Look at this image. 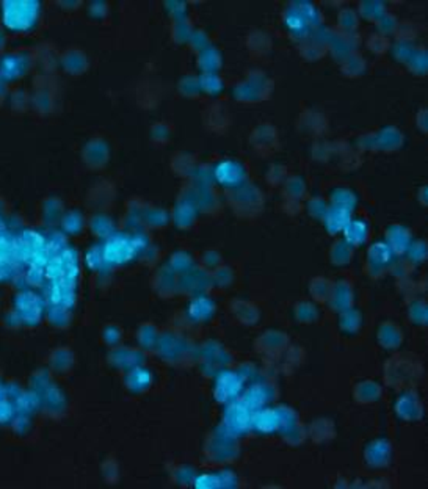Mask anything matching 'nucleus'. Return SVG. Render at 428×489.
<instances>
[{"instance_id": "obj_1", "label": "nucleus", "mask_w": 428, "mask_h": 489, "mask_svg": "<svg viewBox=\"0 0 428 489\" xmlns=\"http://www.w3.org/2000/svg\"><path fill=\"white\" fill-rule=\"evenodd\" d=\"M425 366L417 354L411 352H395L383 364L385 387L394 392L417 389L424 380Z\"/></svg>"}, {"instance_id": "obj_2", "label": "nucleus", "mask_w": 428, "mask_h": 489, "mask_svg": "<svg viewBox=\"0 0 428 489\" xmlns=\"http://www.w3.org/2000/svg\"><path fill=\"white\" fill-rule=\"evenodd\" d=\"M223 201L235 218L254 221L265 212L267 196L258 184L243 182L223 191Z\"/></svg>"}, {"instance_id": "obj_3", "label": "nucleus", "mask_w": 428, "mask_h": 489, "mask_svg": "<svg viewBox=\"0 0 428 489\" xmlns=\"http://www.w3.org/2000/svg\"><path fill=\"white\" fill-rule=\"evenodd\" d=\"M177 200L188 202L198 215L207 218H219L226 207L223 195H220L212 182H200L196 179L186 182Z\"/></svg>"}, {"instance_id": "obj_4", "label": "nucleus", "mask_w": 428, "mask_h": 489, "mask_svg": "<svg viewBox=\"0 0 428 489\" xmlns=\"http://www.w3.org/2000/svg\"><path fill=\"white\" fill-rule=\"evenodd\" d=\"M276 82L262 69H248L233 87V99L240 105H259L273 97Z\"/></svg>"}, {"instance_id": "obj_5", "label": "nucleus", "mask_w": 428, "mask_h": 489, "mask_svg": "<svg viewBox=\"0 0 428 489\" xmlns=\"http://www.w3.org/2000/svg\"><path fill=\"white\" fill-rule=\"evenodd\" d=\"M248 146L262 160H268L279 154L282 148L279 128L272 121L256 124L248 135Z\"/></svg>"}, {"instance_id": "obj_6", "label": "nucleus", "mask_w": 428, "mask_h": 489, "mask_svg": "<svg viewBox=\"0 0 428 489\" xmlns=\"http://www.w3.org/2000/svg\"><path fill=\"white\" fill-rule=\"evenodd\" d=\"M157 347L163 350L165 356L170 364L177 367H190L193 366L196 359V345L195 342L190 339L188 336L171 331L165 336L159 337V343Z\"/></svg>"}, {"instance_id": "obj_7", "label": "nucleus", "mask_w": 428, "mask_h": 489, "mask_svg": "<svg viewBox=\"0 0 428 489\" xmlns=\"http://www.w3.org/2000/svg\"><path fill=\"white\" fill-rule=\"evenodd\" d=\"M202 453L210 466H225L239 458L240 444L233 436L212 432L204 442Z\"/></svg>"}, {"instance_id": "obj_8", "label": "nucleus", "mask_w": 428, "mask_h": 489, "mask_svg": "<svg viewBox=\"0 0 428 489\" xmlns=\"http://www.w3.org/2000/svg\"><path fill=\"white\" fill-rule=\"evenodd\" d=\"M292 345V339L286 331L278 328H267L254 337L253 350L262 359L278 362L286 350Z\"/></svg>"}, {"instance_id": "obj_9", "label": "nucleus", "mask_w": 428, "mask_h": 489, "mask_svg": "<svg viewBox=\"0 0 428 489\" xmlns=\"http://www.w3.org/2000/svg\"><path fill=\"white\" fill-rule=\"evenodd\" d=\"M331 123H329V116L324 110L317 107H309L305 105L301 107L298 115L295 120V130L298 132V135L308 140H317V138H324L328 135Z\"/></svg>"}, {"instance_id": "obj_10", "label": "nucleus", "mask_w": 428, "mask_h": 489, "mask_svg": "<svg viewBox=\"0 0 428 489\" xmlns=\"http://www.w3.org/2000/svg\"><path fill=\"white\" fill-rule=\"evenodd\" d=\"M233 113L226 102L214 99L201 110V125L209 135L225 137L233 128Z\"/></svg>"}, {"instance_id": "obj_11", "label": "nucleus", "mask_w": 428, "mask_h": 489, "mask_svg": "<svg viewBox=\"0 0 428 489\" xmlns=\"http://www.w3.org/2000/svg\"><path fill=\"white\" fill-rule=\"evenodd\" d=\"M395 262V254L387 247L386 242L372 243L367 248V256L362 266V272L373 281H380L391 273V267Z\"/></svg>"}, {"instance_id": "obj_12", "label": "nucleus", "mask_w": 428, "mask_h": 489, "mask_svg": "<svg viewBox=\"0 0 428 489\" xmlns=\"http://www.w3.org/2000/svg\"><path fill=\"white\" fill-rule=\"evenodd\" d=\"M394 413L401 422L406 424H419L425 418V405L416 389L399 392L394 403Z\"/></svg>"}, {"instance_id": "obj_13", "label": "nucleus", "mask_w": 428, "mask_h": 489, "mask_svg": "<svg viewBox=\"0 0 428 489\" xmlns=\"http://www.w3.org/2000/svg\"><path fill=\"white\" fill-rule=\"evenodd\" d=\"M212 290L214 287L212 281H210V275L198 266L179 275V294H187L188 296H204L209 295Z\"/></svg>"}, {"instance_id": "obj_14", "label": "nucleus", "mask_w": 428, "mask_h": 489, "mask_svg": "<svg viewBox=\"0 0 428 489\" xmlns=\"http://www.w3.org/2000/svg\"><path fill=\"white\" fill-rule=\"evenodd\" d=\"M375 340H377L381 350H385L387 353H395L405 343V329L395 320L386 319L380 322V325L377 326Z\"/></svg>"}, {"instance_id": "obj_15", "label": "nucleus", "mask_w": 428, "mask_h": 489, "mask_svg": "<svg viewBox=\"0 0 428 489\" xmlns=\"http://www.w3.org/2000/svg\"><path fill=\"white\" fill-rule=\"evenodd\" d=\"M228 310L233 319L242 326L253 328L259 325L262 310L258 303L247 298H233L228 303Z\"/></svg>"}, {"instance_id": "obj_16", "label": "nucleus", "mask_w": 428, "mask_h": 489, "mask_svg": "<svg viewBox=\"0 0 428 489\" xmlns=\"http://www.w3.org/2000/svg\"><path fill=\"white\" fill-rule=\"evenodd\" d=\"M354 300H357V296H354L353 281L348 277H339L333 284L331 296H329L326 308L334 314H340L354 308Z\"/></svg>"}, {"instance_id": "obj_17", "label": "nucleus", "mask_w": 428, "mask_h": 489, "mask_svg": "<svg viewBox=\"0 0 428 489\" xmlns=\"http://www.w3.org/2000/svg\"><path fill=\"white\" fill-rule=\"evenodd\" d=\"M385 386L373 378L358 380L352 386V400L358 406H372L383 400Z\"/></svg>"}, {"instance_id": "obj_18", "label": "nucleus", "mask_w": 428, "mask_h": 489, "mask_svg": "<svg viewBox=\"0 0 428 489\" xmlns=\"http://www.w3.org/2000/svg\"><path fill=\"white\" fill-rule=\"evenodd\" d=\"M245 49L249 58L253 60H263L273 50V36L270 35L268 30L262 27H251L245 35Z\"/></svg>"}, {"instance_id": "obj_19", "label": "nucleus", "mask_w": 428, "mask_h": 489, "mask_svg": "<svg viewBox=\"0 0 428 489\" xmlns=\"http://www.w3.org/2000/svg\"><path fill=\"white\" fill-rule=\"evenodd\" d=\"M305 433L314 446H325L338 438V424L329 415H317L309 422Z\"/></svg>"}, {"instance_id": "obj_20", "label": "nucleus", "mask_w": 428, "mask_h": 489, "mask_svg": "<svg viewBox=\"0 0 428 489\" xmlns=\"http://www.w3.org/2000/svg\"><path fill=\"white\" fill-rule=\"evenodd\" d=\"M151 284H153L154 292L162 298L168 300L179 294V275L170 266H163L159 270H156Z\"/></svg>"}, {"instance_id": "obj_21", "label": "nucleus", "mask_w": 428, "mask_h": 489, "mask_svg": "<svg viewBox=\"0 0 428 489\" xmlns=\"http://www.w3.org/2000/svg\"><path fill=\"white\" fill-rule=\"evenodd\" d=\"M170 168L173 174L184 181H192L198 168H200V157L196 153H188V151H177L171 156Z\"/></svg>"}, {"instance_id": "obj_22", "label": "nucleus", "mask_w": 428, "mask_h": 489, "mask_svg": "<svg viewBox=\"0 0 428 489\" xmlns=\"http://www.w3.org/2000/svg\"><path fill=\"white\" fill-rule=\"evenodd\" d=\"M281 201L294 202V204H305L311 191H309V184L305 177L300 174H292L287 177L286 182L281 185Z\"/></svg>"}, {"instance_id": "obj_23", "label": "nucleus", "mask_w": 428, "mask_h": 489, "mask_svg": "<svg viewBox=\"0 0 428 489\" xmlns=\"http://www.w3.org/2000/svg\"><path fill=\"white\" fill-rule=\"evenodd\" d=\"M405 135L397 125H386L378 132H375V148L377 153L394 154L403 148Z\"/></svg>"}, {"instance_id": "obj_24", "label": "nucleus", "mask_w": 428, "mask_h": 489, "mask_svg": "<svg viewBox=\"0 0 428 489\" xmlns=\"http://www.w3.org/2000/svg\"><path fill=\"white\" fill-rule=\"evenodd\" d=\"M296 54L306 63H319L331 54V44L325 39L306 38L296 44Z\"/></svg>"}, {"instance_id": "obj_25", "label": "nucleus", "mask_w": 428, "mask_h": 489, "mask_svg": "<svg viewBox=\"0 0 428 489\" xmlns=\"http://www.w3.org/2000/svg\"><path fill=\"white\" fill-rule=\"evenodd\" d=\"M367 69H368L367 58L358 49L347 52V54L340 58V63H339L340 76H344L345 78H350V81L361 78L366 74Z\"/></svg>"}, {"instance_id": "obj_26", "label": "nucleus", "mask_w": 428, "mask_h": 489, "mask_svg": "<svg viewBox=\"0 0 428 489\" xmlns=\"http://www.w3.org/2000/svg\"><path fill=\"white\" fill-rule=\"evenodd\" d=\"M413 240L411 230L401 224H391L389 228H386V243L392 249L395 257L405 254Z\"/></svg>"}, {"instance_id": "obj_27", "label": "nucleus", "mask_w": 428, "mask_h": 489, "mask_svg": "<svg viewBox=\"0 0 428 489\" xmlns=\"http://www.w3.org/2000/svg\"><path fill=\"white\" fill-rule=\"evenodd\" d=\"M334 280L324 275L312 276L308 282V295L309 300H312L317 306H326L331 296Z\"/></svg>"}, {"instance_id": "obj_28", "label": "nucleus", "mask_w": 428, "mask_h": 489, "mask_svg": "<svg viewBox=\"0 0 428 489\" xmlns=\"http://www.w3.org/2000/svg\"><path fill=\"white\" fill-rule=\"evenodd\" d=\"M354 257V248L348 243L344 237H336L331 247L328 249V261L334 267H347L350 266Z\"/></svg>"}, {"instance_id": "obj_29", "label": "nucleus", "mask_w": 428, "mask_h": 489, "mask_svg": "<svg viewBox=\"0 0 428 489\" xmlns=\"http://www.w3.org/2000/svg\"><path fill=\"white\" fill-rule=\"evenodd\" d=\"M406 317L414 326L425 328L428 323V303L420 295H411L406 298Z\"/></svg>"}, {"instance_id": "obj_30", "label": "nucleus", "mask_w": 428, "mask_h": 489, "mask_svg": "<svg viewBox=\"0 0 428 489\" xmlns=\"http://www.w3.org/2000/svg\"><path fill=\"white\" fill-rule=\"evenodd\" d=\"M366 460L372 467H386L391 462V442L377 439L368 444Z\"/></svg>"}, {"instance_id": "obj_31", "label": "nucleus", "mask_w": 428, "mask_h": 489, "mask_svg": "<svg viewBox=\"0 0 428 489\" xmlns=\"http://www.w3.org/2000/svg\"><path fill=\"white\" fill-rule=\"evenodd\" d=\"M361 25V18L358 15L357 8L353 6H344L338 11V16H336V29L340 35H354L359 30Z\"/></svg>"}, {"instance_id": "obj_32", "label": "nucleus", "mask_w": 428, "mask_h": 489, "mask_svg": "<svg viewBox=\"0 0 428 489\" xmlns=\"http://www.w3.org/2000/svg\"><path fill=\"white\" fill-rule=\"evenodd\" d=\"M342 233H344V239L350 243L353 248L367 243L368 237H371L368 224L366 221H362L361 218H357V220H348L344 229H342Z\"/></svg>"}, {"instance_id": "obj_33", "label": "nucleus", "mask_w": 428, "mask_h": 489, "mask_svg": "<svg viewBox=\"0 0 428 489\" xmlns=\"http://www.w3.org/2000/svg\"><path fill=\"white\" fill-rule=\"evenodd\" d=\"M294 319L298 325H315L320 320V310L312 300H300L294 305Z\"/></svg>"}, {"instance_id": "obj_34", "label": "nucleus", "mask_w": 428, "mask_h": 489, "mask_svg": "<svg viewBox=\"0 0 428 489\" xmlns=\"http://www.w3.org/2000/svg\"><path fill=\"white\" fill-rule=\"evenodd\" d=\"M419 36L420 27L416 22L410 21V19H400L391 39L397 41L400 46H411L417 41Z\"/></svg>"}, {"instance_id": "obj_35", "label": "nucleus", "mask_w": 428, "mask_h": 489, "mask_svg": "<svg viewBox=\"0 0 428 489\" xmlns=\"http://www.w3.org/2000/svg\"><path fill=\"white\" fill-rule=\"evenodd\" d=\"M85 160L91 168L99 170L105 167V163L109 162V148L102 140L95 138L88 143L87 149H85Z\"/></svg>"}, {"instance_id": "obj_36", "label": "nucleus", "mask_w": 428, "mask_h": 489, "mask_svg": "<svg viewBox=\"0 0 428 489\" xmlns=\"http://www.w3.org/2000/svg\"><path fill=\"white\" fill-rule=\"evenodd\" d=\"M338 326L344 334H357L364 325V315L357 306L338 314Z\"/></svg>"}, {"instance_id": "obj_37", "label": "nucleus", "mask_w": 428, "mask_h": 489, "mask_svg": "<svg viewBox=\"0 0 428 489\" xmlns=\"http://www.w3.org/2000/svg\"><path fill=\"white\" fill-rule=\"evenodd\" d=\"M210 281H212V287L221 292L233 289L237 281V272L233 266H229L228 262L223 263L215 272L210 273Z\"/></svg>"}, {"instance_id": "obj_38", "label": "nucleus", "mask_w": 428, "mask_h": 489, "mask_svg": "<svg viewBox=\"0 0 428 489\" xmlns=\"http://www.w3.org/2000/svg\"><path fill=\"white\" fill-rule=\"evenodd\" d=\"M221 63V54L214 46L198 54V68L201 69V74H219Z\"/></svg>"}, {"instance_id": "obj_39", "label": "nucleus", "mask_w": 428, "mask_h": 489, "mask_svg": "<svg viewBox=\"0 0 428 489\" xmlns=\"http://www.w3.org/2000/svg\"><path fill=\"white\" fill-rule=\"evenodd\" d=\"M196 266L202 268L204 272H207L209 275L215 272L216 268H219L220 266H223V263L226 262L225 259V256H223V253L220 249H216V248H206V249H202L200 254H198L196 257Z\"/></svg>"}, {"instance_id": "obj_40", "label": "nucleus", "mask_w": 428, "mask_h": 489, "mask_svg": "<svg viewBox=\"0 0 428 489\" xmlns=\"http://www.w3.org/2000/svg\"><path fill=\"white\" fill-rule=\"evenodd\" d=\"M366 49L375 57H386L392 49V39L389 36L381 35L378 32L368 33L364 39Z\"/></svg>"}, {"instance_id": "obj_41", "label": "nucleus", "mask_w": 428, "mask_h": 489, "mask_svg": "<svg viewBox=\"0 0 428 489\" xmlns=\"http://www.w3.org/2000/svg\"><path fill=\"white\" fill-rule=\"evenodd\" d=\"M289 176H291L289 165L282 162H273L268 165L265 174H263V181H265L270 188H281V185L286 182Z\"/></svg>"}, {"instance_id": "obj_42", "label": "nucleus", "mask_w": 428, "mask_h": 489, "mask_svg": "<svg viewBox=\"0 0 428 489\" xmlns=\"http://www.w3.org/2000/svg\"><path fill=\"white\" fill-rule=\"evenodd\" d=\"M174 223L177 224V228L188 230L196 226L198 223V212L190 206L188 202L177 200L176 206V214H174Z\"/></svg>"}, {"instance_id": "obj_43", "label": "nucleus", "mask_w": 428, "mask_h": 489, "mask_svg": "<svg viewBox=\"0 0 428 489\" xmlns=\"http://www.w3.org/2000/svg\"><path fill=\"white\" fill-rule=\"evenodd\" d=\"M177 91L179 95L190 101H198V99L202 97V88H201V81L200 76L196 74H186L179 78V83H177Z\"/></svg>"}, {"instance_id": "obj_44", "label": "nucleus", "mask_w": 428, "mask_h": 489, "mask_svg": "<svg viewBox=\"0 0 428 489\" xmlns=\"http://www.w3.org/2000/svg\"><path fill=\"white\" fill-rule=\"evenodd\" d=\"M311 158L315 163H328L334 158V142L329 138H317L311 143Z\"/></svg>"}, {"instance_id": "obj_45", "label": "nucleus", "mask_w": 428, "mask_h": 489, "mask_svg": "<svg viewBox=\"0 0 428 489\" xmlns=\"http://www.w3.org/2000/svg\"><path fill=\"white\" fill-rule=\"evenodd\" d=\"M357 11L361 19L375 24L381 15H385L387 8H386V4L380 2V0H361V2H358Z\"/></svg>"}, {"instance_id": "obj_46", "label": "nucleus", "mask_w": 428, "mask_h": 489, "mask_svg": "<svg viewBox=\"0 0 428 489\" xmlns=\"http://www.w3.org/2000/svg\"><path fill=\"white\" fill-rule=\"evenodd\" d=\"M173 125L167 121H157L156 124H153V128L149 129L151 140H153L156 146H167L171 142V138H173Z\"/></svg>"}, {"instance_id": "obj_47", "label": "nucleus", "mask_w": 428, "mask_h": 489, "mask_svg": "<svg viewBox=\"0 0 428 489\" xmlns=\"http://www.w3.org/2000/svg\"><path fill=\"white\" fill-rule=\"evenodd\" d=\"M405 259L411 263L413 267L420 266V263H424L428 257V247L427 242L424 239H416L413 240L410 247H408L406 253H405Z\"/></svg>"}, {"instance_id": "obj_48", "label": "nucleus", "mask_w": 428, "mask_h": 489, "mask_svg": "<svg viewBox=\"0 0 428 489\" xmlns=\"http://www.w3.org/2000/svg\"><path fill=\"white\" fill-rule=\"evenodd\" d=\"M406 68L410 69L411 72L417 76H425L427 74V68H428V62H427V50L422 48H416L413 49L411 55L405 60Z\"/></svg>"}, {"instance_id": "obj_49", "label": "nucleus", "mask_w": 428, "mask_h": 489, "mask_svg": "<svg viewBox=\"0 0 428 489\" xmlns=\"http://www.w3.org/2000/svg\"><path fill=\"white\" fill-rule=\"evenodd\" d=\"M329 207L331 206H329L325 198L322 196H314V198L309 196V200L305 202V209L315 221H324Z\"/></svg>"}, {"instance_id": "obj_50", "label": "nucleus", "mask_w": 428, "mask_h": 489, "mask_svg": "<svg viewBox=\"0 0 428 489\" xmlns=\"http://www.w3.org/2000/svg\"><path fill=\"white\" fill-rule=\"evenodd\" d=\"M159 331H157L156 325L153 323H144L141 325L140 331H138V342L143 348H156L157 343H159Z\"/></svg>"}, {"instance_id": "obj_51", "label": "nucleus", "mask_w": 428, "mask_h": 489, "mask_svg": "<svg viewBox=\"0 0 428 489\" xmlns=\"http://www.w3.org/2000/svg\"><path fill=\"white\" fill-rule=\"evenodd\" d=\"M399 21H400V19L397 18V15H394V13H391L389 10H387L385 15H381L378 18V21L375 22V27H377V32L381 33V35L391 38L392 33L395 32V29H397Z\"/></svg>"}, {"instance_id": "obj_52", "label": "nucleus", "mask_w": 428, "mask_h": 489, "mask_svg": "<svg viewBox=\"0 0 428 489\" xmlns=\"http://www.w3.org/2000/svg\"><path fill=\"white\" fill-rule=\"evenodd\" d=\"M193 30H195V27L187 18L176 19L174 27H173V33L176 35V43L177 44H188V39H190V36H192Z\"/></svg>"}, {"instance_id": "obj_53", "label": "nucleus", "mask_w": 428, "mask_h": 489, "mask_svg": "<svg viewBox=\"0 0 428 489\" xmlns=\"http://www.w3.org/2000/svg\"><path fill=\"white\" fill-rule=\"evenodd\" d=\"M188 46L198 55V54H201L202 50L209 49L210 46H212V43H210V36L206 30L195 29L192 33V36H190V39H188Z\"/></svg>"}, {"instance_id": "obj_54", "label": "nucleus", "mask_w": 428, "mask_h": 489, "mask_svg": "<svg viewBox=\"0 0 428 489\" xmlns=\"http://www.w3.org/2000/svg\"><path fill=\"white\" fill-rule=\"evenodd\" d=\"M144 218H146V221L149 226L153 228H165L170 221L168 214L165 212L162 209H149L146 210V214H144Z\"/></svg>"}, {"instance_id": "obj_55", "label": "nucleus", "mask_w": 428, "mask_h": 489, "mask_svg": "<svg viewBox=\"0 0 428 489\" xmlns=\"http://www.w3.org/2000/svg\"><path fill=\"white\" fill-rule=\"evenodd\" d=\"M414 125L420 135H428V109L425 105L419 107L414 113Z\"/></svg>"}, {"instance_id": "obj_56", "label": "nucleus", "mask_w": 428, "mask_h": 489, "mask_svg": "<svg viewBox=\"0 0 428 489\" xmlns=\"http://www.w3.org/2000/svg\"><path fill=\"white\" fill-rule=\"evenodd\" d=\"M104 475H105V480L110 481V485L115 483V481L118 480V466H116V462L113 460L105 461Z\"/></svg>"}, {"instance_id": "obj_57", "label": "nucleus", "mask_w": 428, "mask_h": 489, "mask_svg": "<svg viewBox=\"0 0 428 489\" xmlns=\"http://www.w3.org/2000/svg\"><path fill=\"white\" fill-rule=\"evenodd\" d=\"M416 202L419 204L420 209L428 207V185L422 184L416 190Z\"/></svg>"}]
</instances>
